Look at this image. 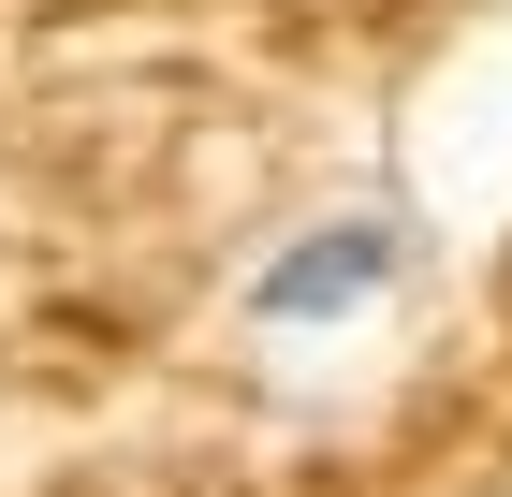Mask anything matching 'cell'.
Returning a JSON list of instances; mask_svg holds the SVG:
<instances>
[{
    "label": "cell",
    "mask_w": 512,
    "mask_h": 497,
    "mask_svg": "<svg viewBox=\"0 0 512 497\" xmlns=\"http://www.w3.org/2000/svg\"><path fill=\"white\" fill-rule=\"evenodd\" d=\"M395 278H410V220H395V205H337V220L278 234L235 307H249V337H337V322H366Z\"/></svg>",
    "instance_id": "cell-1"
}]
</instances>
